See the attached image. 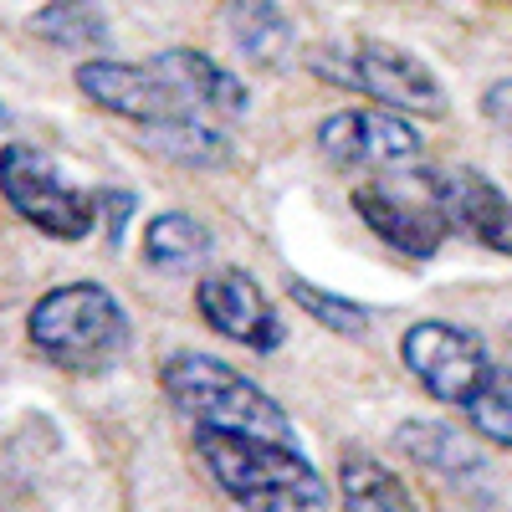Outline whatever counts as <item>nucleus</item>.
<instances>
[{"label":"nucleus","mask_w":512,"mask_h":512,"mask_svg":"<svg viewBox=\"0 0 512 512\" xmlns=\"http://www.w3.org/2000/svg\"><path fill=\"white\" fill-rule=\"evenodd\" d=\"M195 451L216 487L241 507H267V512H303L328 507V482L318 466L282 436H256V431H221V425H195Z\"/></svg>","instance_id":"f257e3e1"},{"label":"nucleus","mask_w":512,"mask_h":512,"mask_svg":"<svg viewBox=\"0 0 512 512\" xmlns=\"http://www.w3.org/2000/svg\"><path fill=\"white\" fill-rule=\"evenodd\" d=\"M26 338L41 359L67 374H103L128 354L134 323L103 282H57L31 303Z\"/></svg>","instance_id":"f03ea898"},{"label":"nucleus","mask_w":512,"mask_h":512,"mask_svg":"<svg viewBox=\"0 0 512 512\" xmlns=\"http://www.w3.org/2000/svg\"><path fill=\"white\" fill-rule=\"evenodd\" d=\"M159 390L190 425H221V431H256V436H282L292 441V415L236 364L175 349L159 364Z\"/></svg>","instance_id":"7ed1b4c3"},{"label":"nucleus","mask_w":512,"mask_h":512,"mask_svg":"<svg viewBox=\"0 0 512 512\" xmlns=\"http://www.w3.org/2000/svg\"><path fill=\"white\" fill-rule=\"evenodd\" d=\"M308 72L333 82V88H344V93L379 103V108H395L405 118H441L446 113L441 77L415 52L395 47V41H379V36H349V41L313 47Z\"/></svg>","instance_id":"20e7f679"},{"label":"nucleus","mask_w":512,"mask_h":512,"mask_svg":"<svg viewBox=\"0 0 512 512\" xmlns=\"http://www.w3.org/2000/svg\"><path fill=\"white\" fill-rule=\"evenodd\" d=\"M354 216L410 262H431L441 241L451 236V210H446V175L436 169H390V175H364L349 195Z\"/></svg>","instance_id":"39448f33"},{"label":"nucleus","mask_w":512,"mask_h":512,"mask_svg":"<svg viewBox=\"0 0 512 512\" xmlns=\"http://www.w3.org/2000/svg\"><path fill=\"white\" fill-rule=\"evenodd\" d=\"M0 195L16 216L52 236V241H88L103 216H98V190L72 185L52 154H41L36 144H0Z\"/></svg>","instance_id":"423d86ee"},{"label":"nucleus","mask_w":512,"mask_h":512,"mask_svg":"<svg viewBox=\"0 0 512 512\" xmlns=\"http://www.w3.org/2000/svg\"><path fill=\"white\" fill-rule=\"evenodd\" d=\"M72 88L88 98V103H98L103 113H113V118H123V123H139V128L175 123V118H205V113L190 103V93L164 72L159 57H144V62L82 57V62L72 67Z\"/></svg>","instance_id":"0eeeda50"},{"label":"nucleus","mask_w":512,"mask_h":512,"mask_svg":"<svg viewBox=\"0 0 512 512\" xmlns=\"http://www.w3.org/2000/svg\"><path fill=\"white\" fill-rule=\"evenodd\" d=\"M400 364L410 369V379L420 384L425 395L451 405V410H461L487 384V374L497 369V359L487 354V344L472 328L441 323V318H420V323L405 328Z\"/></svg>","instance_id":"6e6552de"},{"label":"nucleus","mask_w":512,"mask_h":512,"mask_svg":"<svg viewBox=\"0 0 512 512\" xmlns=\"http://www.w3.org/2000/svg\"><path fill=\"white\" fill-rule=\"evenodd\" d=\"M318 154L333 169L349 175H390V169H410L425 154L420 128L395 113V108H338L318 123Z\"/></svg>","instance_id":"1a4fd4ad"},{"label":"nucleus","mask_w":512,"mask_h":512,"mask_svg":"<svg viewBox=\"0 0 512 512\" xmlns=\"http://www.w3.org/2000/svg\"><path fill=\"white\" fill-rule=\"evenodd\" d=\"M195 313L205 318V328H216L221 338L256 349V354H277L287 338V323L272 308V297L241 267H210L195 282Z\"/></svg>","instance_id":"9d476101"},{"label":"nucleus","mask_w":512,"mask_h":512,"mask_svg":"<svg viewBox=\"0 0 512 512\" xmlns=\"http://www.w3.org/2000/svg\"><path fill=\"white\" fill-rule=\"evenodd\" d=\"M446 210H451V231L472 236L487 251L512 256V200L482 169H446Z\"/></svg>","instance_id":"9b49d317"},{"label":"nucleus","mask_w":512,"mask_h":512,"mask_svg":"<svg viewBox=\"0 0 512 512\" xmlns=\"http://www.w3.org/2000/svg\"><path fill=\"white\" fill-rule=\"evenodd\" d=\"M159 62H164V72L190 93V103H195L205 118L231 123V118L246 113V103H251L246 82H241L231 67H221L216 57H205V52H195V47H169V52H159Z\"/></svg>","instance_id":"f8f14e48"},{"label":"nucleus","mask_w":512,"mask_h":512,"mask_svg":"<svg viewBox=\"0 0 512 512\" xmlns=\"http://www.w3.org/2000/svg\"><path fill=\"white\" fill-rule=\"evenodd\" d=\"M221 21H226L231 47L256 67H277L292 52V21L277 0H226Z\"/></svg>","instance_id":"ddd939ff"},{"label":"nucleus","mask_w":512,"mask_h":512,"mask_svg":"<svg viewBox=\"0 0 512 512\" xmlns=\"http://www.w3.org/2000/svg\"><path fill=\"white\" fill-rule=\"evenodd\" d=\"M210 246H216V236H210L205 221H195L190 210H159L144 226V241H139L144 262L154 272H190L210 256Z\"/></svg>","instance_id":"4468645a"},{"label":"nucleus","mask_w":512,"mask_h":512,"mask_svg":"<svg viewBox=\"0 0 512 512\" xmlns=\"http://www.w3.org/2000/svg\"><path fill=\"white\" fill-rule=\"evenodd\" d=\"M144 144L175 164L190 169H221L231 159V134L216 118H175V123H154L144 128Z\"/></svg>","instance_id":"2eb2a0df"},{"label":"nucleus","mask_w":512,"mask_h":512,"mask_svg":"<svg viewBox=\"0 0 512 512\" xmlns=\"http://www.w3.org/2000/svg\"><path fill=\"white\" fill-rule=\"evenodd\" d=\"M31 26L41 41H52L62 52H77V57H98L108 47V16L98 0H47Z\"/></svg>","instance_id":"dca6fc26"},{"label":"nucleus","mask_w":512,"mask_h":512,"mask_svg":"<svg viewBox=\"0 0 512 512\" xmlns=\"http://www.w3.org/2000/svg\"><path fill=\"white\" fill-rule=\"evenodd\" d=\"M338 502L354 507V512H400L410 507V487L390 472V466H379L374 456L364 451H344L338 456Z\"/></svg>","instance_id":"f3484780"},{"label":"nucleus","mask_w":512,"mask_h":512,"mask_svg":"<svg viewBox=\"0 0 512 512\" xmlns=\"http://www.w3.org/2000/svg\"><path fill=\"white\" fill-rule=\"evenodd\" d=\"M395 446H400L415 466L436 472V477H477V472H482V456L466 446L456 431H446V425H431V420H410V425H400Z\"/></svg>","instance_id":"a211bd4d"},{"label":"nucleus","mask_w":512,"mask_h":512,"mask_svg":"<svg viewBox=\"0 0 512 512\" xmlns=\"http://www.w3.org/2000/svg\"><path fill=\"white\" fill-rule=\"evenodd\" d=\"M287 297L297 308H303L313 323H323L328 333H344V338H359V333H369V323H374V313L364 308V303H354V297H344V292H328V287H318V282H308V277H292L287 282Z\"/></svg>","instance_id":"6ab92c4d"},{"label":"nucleus","mask_w":512,"mask_h":512,"mask_svg":"<svg viewBox=\"0 0 512 512\" xmlns=\"http://www.w3.org/2000/svg\"><path fill=\"white\" fill-rule=\"evenodd\" d=\"M461 415H466V425H472L482 441L512 451V369L497 364V369L487 374L482 390L461 405Z\"/></svg>","instance_id":"aec40b11"},{"label":"nucleus","mask_w":512,"mask_h":512,"mask_svg":"<svg viewBox=\"0 0 512 512\" xmlns=\"http://www.w3.org/2000/svg\"><path fill=\"white\" fill-rule=\"evenodd\" d=\"M98 216H103L108 236L118 241L123 236V221L134 216V195H128V190H98Z\"/></svg>","instance_id":"412c9836"},{"label":"nucleus","mask_w":512,"mask_h":512,"mask_svg":"<svg viewBox=\"0 0 512 512\" xmlns=\"http://www.w3.org/2000/svg\"><path fill=\"white\" fill-rule=\"evenodd\" d=\"M487 118H497L512 134V82H497V88L487 93Z\"/></svg>","instance_id":"4be33fe9"},{"label":"nucleus","mask_w":512,"mask_h":512,"mask_svg":"<svg viewBox=\"0 0 512 512\" xmlns=\"http://www.w3.org/2000/svg\"><path fill=\"white\" fill-rule=\"evenodd\" d=\"M6 118H11V113H6V103H0V123H6Z\"/></svg>","instance_id":"5701e85b"}]
</instances>
